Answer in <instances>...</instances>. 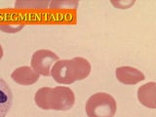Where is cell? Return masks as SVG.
I'll return each mask as SVG.
<instances>
[{
	"instance_id": "5b68a950",
	"label": "cell",
	"mask_w": 156,
	"mask_h": 117,
	"mask_svg": "<svg viewBox=\"0 0 156 117\" xmlns=\"http://www.w3.org/2000/svg\"><path fill=\"white\" fill-rule=\"evenodd\" d=\"M115 75L118 81L125 85H135L145 79L143 72L132 66H120L116 68Z\"/></svg>"
},
{
	"instance_id": "6da1fadb",
	"label": "cell",
	"mask_w": 156,
	"mask_h": 117,
	"mask_svg": "<svg viewBox=\"0 0 156 117\" xmlns=\"http://www.w3.org/2000/svg\"><path fill=\"white\" fill-rule=\"evenodd\" d=\"M34 101L36 105L44 110L66 111L74 105L75 96L68 87H43L36 92Z\"/></svg>"
},
{
	"instance_id": "ba28073f",
	"label": "cell",
	"mask_w": 156,
	"mask_h": 117,
	"mask_svg": "<svg viewBox=\"0 0 156 117\" xmlns=\"http://www.w3.org/2000/svg\"><path fill=\"white\" fill-rule=\"evenodd\" d=\"M13 105V93L4 79L0 78V117H5Z\"/></svg>"
},
{
	"instance_id": "3957f363",
	"label": "cell",
	"mask_w": 156,
	"mask_h": 117,
	"mask_svg": "<svg viewBox=\"0 0 156 117\" xmlns=\"http://www.w3.org/2000/svg\"><path fill=\"white\" fill-rule=\"evenodd\" d=\"M117 105L114 98L106 93H97L88 99L85 110L88 117H114Z\"/></svg>"
},
{
	"instance_id": "8fae6325",
	"label": "cell",
	"mask_w": 156,
	"mask_h": 117,
	"mask_svg": "<svg viewBox=\"0 0 156 117\" xmlns=\"http://www.w3.org/2000/svg\"><path fill=\"white\" fill-rule=\"evenodd\" d=\"M2 57H3V48L1 46V44H0V60L2 58Z\"/></svg>"
},
{
	"instance_id": "30bf717a",
	"label": "cell",
	"mask_w": 156,
	"mask_h": 117,
	"mask_svg": "<svg viewBox=\"0 0 156 117\" xmlns=\"http://www.w3.org/2000/svg\"><path fill=\"white\" fill-rule=\"evenodd\" d=\"M134 3H135V1H128V2H122V1L114 2V1H112V4L115 5L116 7H118L120 9H127V8H129L131 5H133Z\"/></svg>"
},
{
	"instance_id": "7a4b0ae2",
	"label": "cell",
	"mask_w": 156,
	"mask_h": 117,
	"mask_svg": "<svg viewBox=\"0 0 156 117\" xmlns=\"http://www.w3.org/2000/svg\"><path fill=\"white\" fill-rule=\"evenodd\" d=\"M90 72V62L80 57L71 60H58L51 68V75L54 80L60 84L66 85L85 79Z\"/></svg>"
},
{
	"instance_id": "9c48e42d",
	"label": "cell",
	"mask_w": 156,
	"mask_h": 117,
	"mask_svg": "<svg viewBox=\"0 0 156 117\" xmlns=\"http://www.w3.org/2000/svg\"><path fill=\"white\" fill-rule=\"evenodd\" d=\"M23 28V24H0V29L6 33H16Z\"/></svg>"
},
{
	"instance_id": "8992f818",
	"label": "cell",
	"mask_w": 156,
	"mask_h": 117,
	"mask_svg": "<svg viewBox=\"0 0 156 117\" xmlns=\"http://www.w3.org/2000/svg\"><path fill=\"white\" fill-rule=\"evenodd\" d=\"M11 78L14 82L20 85L28 86L32 85L39 79V74L29 66H21L16 68L11 74Z\"/></svg>"
},
{
	"instance_id": "52a82bcc",
	"label": "cell",
	"mask_w": 156,
	"mask_h": 117,
	"mask_svg": "<svg viewBox=\"0 0 156 117\" xmlns=\"http://www.w3.org/2000/svg\"><path fill=\"white\" fill-rule=\"evenodd\" d=\"M138 99L143 105L154 109L156 107V83L149 82L138 90Z\"/></svg>"
},
{
	"instance_id": "277c9868",
	"label": "cell",
	"mask_w": 156,
	"mask_h": 117,
	"mask_svg": "<svg viewBox=\"0 0 156 117\" xmlns=\"http://www.w3.org/2000/svg\"><path fill=\"white\" fill-rule=\"evenodd\" d=\"M58 61V57L50 50H38L31 57V68L39 75H51V68Z\"/></svg>"
}]
</instances>
